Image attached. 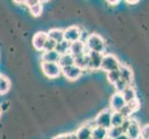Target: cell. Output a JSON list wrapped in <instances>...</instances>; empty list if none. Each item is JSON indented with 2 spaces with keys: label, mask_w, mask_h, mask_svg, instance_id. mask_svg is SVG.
<instances>
[{
  "label": "cell",
  "mask_w": 149,
  "mask_h": 139,
  "mask_svg": "<svg viewBox=\"0 0 149 139\" xmlns=\"http://www.w3.org/2000/svg\"><path fill=\"white\" fill-rule=\"evenodd\" d=\"M61 73H63V75L68 80L75 81L81 77V73H83V71L76 65H72V66L66 67V68L61 69Z\"/></svg>",
  "instance_id": "5b68a950"
},
{
  "label": "cell",
  "mask_w": 149,
  "mask_h": 139,
  "mask_svg": "<svg viewBox=\"0 0 149 139\" xmlns=\"http://www.w3.org/2000/svg\"><path fill=\"white\" fill-rule=\"evenodd\" d=\"M63 32H64V40L69 42L70 44L80 40L81 29L78 26H70L64 30Z\"/></svg>",
  "instance_id": "8992f818"
},
{
  "label": "cell",
  "mask_w": 149,
  "mask_h": 139,
  "mask_svg": "<svg viewBox=\"0 0 149 139\" xmlns=\"http://www.w3.org/2000/svg\"><path fill=\"white\" fill-rule=\"evenodd\" d=\"M88 56H89V68L90 71H97L100 70L101 68V62L103 59V54L93 52V51H88Z\"/></svg>",
  "instance_id": "52a82bcc"
},
{
  "label": "cell",
  "mask_w": 149,
  "mask_h": 139,
  "mask_svg": "<svg viewBox=\"0 0 149 139\" xmlns=\"http://www.w3.org/2000/svg\"><path fill=\"white\" fill-rule=\"evenodd\" d=\"M47 33L44 32H38L34 34V36L33 38V45L34 46V48L39 51H43L44 45L45 41L47 39Z\"/></svg>",
  "instance_id": "7c38bea8"
},
{
  "label": "cell",
  "mask_w": 149,
  "mask_h": 139,
  "mask_svg": "<svg viewBox=\"0 0 149 139\" xmlns=\"http://www.w3.org/2000/svg\"><path fill=\"white\" fill-rule=\"evenodd\" d=\"M126 104L120 93H115L110 97V110L112 112L120 111Z\"/></svg>",
  "instance_id": "ba28073f"
},
{
  "label": "cell",
  "mask_w": 149,
  "mask_h": 139,
  "mask_svg": "<svg viewBox=\"0 0 149 139\" xmlns=\"http://www.w3.org/2000/svg\"><path fill=\"white\" fill-rule=\"evenodd\" d=\"M56 45V43L55 42L54 40L50 39V38H47V41H45V45H44V49H43V51H44V52H47V51H52V50H55Z\"/></svg>",
  "instance_id": "d4e9b609"
},
{
  "label": "cell",
  "mask_w": 149,
  "mask_h": 139,
  "mask_svg": "<svg viewBox=\"0 0 149 139\" xmlns=\"http://www.w3.org/2000/svg\"><path fill=\"white\" fill-rule=\"evenodd\" d=\"M75 133L77 137H78V139H90L91 135H92V129L87 125L84 124L77 130Z\"/></svg>",
  "instance_id": "ac0fdd59"
},
{
  "label": "cell",
  "mask_w": 149,
  "mask_h": 139,
  "mask_svg": "<svg viewBox=\"0 0 149 139\" xmlns=\"http://www.w3.org/2000/svg\"><path fill=\"white\" fill-rule=\"evenodd\" d=\"M135 139H142V138H141V136H139V137H137V138H135Z\"/></svg>",
  "instance_id": "74e56055"
},
{
  "label": "cell",
  "mask_w": 149,
  "mask_h": 139,
  "mask_svg": "<svg viewBox=\"0 0 149 139\" xmlns=\"http://www.w3.org/2000/svg\"><path fill=\"white\" fill-rule=\"evenodd\" d=\"M85 46L88 51H93V52L101 53L106 50V43L99 34H89L88 38L85 41Z\"/></svg>",
  "instance_id": "6da1fadb"
},
{
  "label": "cell",
  "mask_w": 149,
  "mask_h": 139,
  "mask_svg": "<svg viewBox=\"0 0 149 139\" xmlns=\"http://www.w3.org/2000/svg\"><path fill=\"white\" fill-rule=\"evenodd\" d=\"M87 51H88V50L86 49L85 44L84 42H81V41H80V40L75 41V42L70 44L69 53L70 55H72L73 57H77V56L83 55V54L86 53Z\"/></svg>",
  "instance_id": "30bf717a"
},
{
  "label": "cell",
  "mask_w": 149,
  "mask_h": 139,
  "mask_svg": "<svg viewBox=\"0 0 149 139\" xmlns=\"http://www.w3.org/2000/svg\"><path fill=\"white\" fill-rule=\"evenodd\" d=\"M31 14L33 15V17H39L41 16V14L43 13V5L42 2L39 1L37 4H35L34 6L29 8Z\"/></svg>",
  "instance_id": "7402d4cb"
},
{
  "label": "cell",
  "mask_w": 149,
  "mask_h": 139,
  "mask_svg": "<svg viewBox=\"0 0 149 139\" xmlns=\"http://www.w3.org/2000/svg\"><path fill=\"white\" fill-rule=\"evenodd\" d=\"M120 62L116 56L112 54H107V55H103L100 69L106 71V73H109L111 71L118 70L120 68Z\"/></svg>",
  "instance_id": "7a4b0ae2"
},
{
  "label": "cell",
  "mask_w": 149,
  "mask_h": 139,
  "mask_svg": "<svg viewBox=\"0 0 149 139\" xmlns=\"http://www.w3.org/2000/svg\"><path fill=\"white\" fill-rule=\"evenodd\" d=\"M149 126L148 124H145L143 127H141V133H140V136L142 139H149Z\"/></svg>",
  "instance_id": "f1b7e54d"
},
{
  "label": "cell",
  "mask_w": 149,
  "mask_h": 139,
  "mask_svg": "<svg viewBox=\"0 0 149 139\" xmlns=\"http://www.w3.org/2000/svg\"><path fill=\"white\" fill-rule=\"evenodd\" d=\"M42 62H49V63H58L59 55L56 52L55 50L47 51V52H44L42 57Z\"/></svg>",
  "instance_id": "9a60e30c"
},
{
  "label": "cell",
  "mask_w": 149,
  "mask_h": 139,
  "mask_svg": "<svg viewBox=\"0 0 149 139\" xmlns=\"http://www.w3.org/2000/svg\"><path fill=\"white\" fill-rule=\"evenodd\" d=\"M38 2H39L38 0H27V1H23V3L26 5V6H28L29 8L34 6V5L37 4Z\"/></svg>",
  "instance_id": "4dcf8cb0"
},
{
  "label": "cell",
  "mask_w": 149,
  "mask_h": 139,
  "mask_svg": "<svg viewBox=\"0 0 149 139\" xmlns=\"http://www.w3.org/2000/svg\"><path fill=\"white\" fill-rule=\"evenodd\" d=\"M121 133H124L122 132L120 127H110L107 129V137L110 139H116L118 136H120Z\"/></svg>",
  "instance_id": "cb8c5ba5"
},
{
  "label": "cell",
  "mask_w": 149,
  "mask_h": 139,
  "mask_svg": "<svg viewBox=\"0 0 149 139\" xmlns=\"http://www.w3.org/2000/svg\"><path fill=\"white\" fill-rule=\"evenodd\" d=\"M41 68L44 74L50 79H55L61 74V68L58 63H49V62H42Z\"/></svg>",
  "instance_id": "3957f363"
},
{
  "label": "cell",
  "mask_w": 149,
  "mask_h": 139,
  "mask_svg": "<svg viewBox=\"0 0 149 139\" xmlns=\"http://www.w3.org/2000/svg\"><path fill=\"white\" fill-rule=\"evenodd\" d=\"M8 107H9V102L5 101V102L2 103V105L0 106V110H1V112L6 111V110L8 109Z\"/></svg>",
  "instance_id": "1f68e13d"
},
{
  "label": "cell",
  "mask_w": 149,
  "mask_h": 139,
  "mask_svg": "<svg viewBox=\"0 0 149 139\" xmlns=\"http://www.w3.org/2000/svg\"><path fill=\"white\" fill-rule=\"evenodd\" d=\"M120 79L122 81H124L126 84H128L129 85H132V71L130 68L129 66H127L125 64H121L120 65Z\"/></svg>",
  "instance_id": "8fae6325"
},
{
  "label": "cell",
  "mask_w": 149,
  "mask_h": 139,
  "mask_svg": "<svg viewBox=\"0 0 149 139\" xmlns=\"http://www.w3.org/2000/svg\"><path fill=\"white\" fill-rule=\"evenodd\" d=\"M69 50H70V43L69 42H67V41L63 40V41H61V42H59V43H56L55 51L59 56L69 53Z\"/></svg>",
  "instance_id": "ffe728a7"
},
{
  "label": "cell",
  "mask_w": 149,
  "mask_h": 139,
  "mask_svg": "<svg viewBox=\"0 0 149 139\" xmlns=\"http://www.w3.org/2000/svg\"><path fill=\"white\" fill-rule=\"evenodd\" d=\"M123 99H124L125 103H128L130 102L133 99L137 98L136 96V91L134 89V87H133L132 85H128L126 88L124 89V91H123L122 93H120Z\"/></svg>",
  "instance_id": "5bb4252c"
},
{
  "label": "cell",
  "mask_w": 149,
  "mask_h": 139,
  "mask_svg": "<svg viewBox=\"0 0 149 139\" xmlns=\"http://www.w3.org/2000/svg\"><path fill=\"white\" fill-rule=\"evenodd\" d=\"M116 139H130V138L127 136L126 133H121V135L120 136H118Z\"/></svg>",
  "instance_id": "e575fe53"
},
{
  "label": "cell",
  "mask_w": 149,
  "mask_h": 139,
  "mask_svg": "<svg viewBox=\"0 0 149 139\" xmlns=\"http://www.w3.org/2000/svg\"><path fill=\"white\" fill-rule=\"evenodd\" d=\"M126 105L129 107L133 112H135L140 108V102H139V100H138L137 98H135V99H133V100H132L130 102L126 103Z\"/></svg>",
  "instance_id": "83f0119b"
},
{
  "label": "cell",
  "mask_w": 149,
  "mask_h": 139,
  "mask_svg": "<svg viewBox=\"0 0 149 139\" xmlns=\"http://www.w3.org/2000/svg\"><path fill=\"white\" fill-rule=\"evenodd\" d=\"M69 139H78L75 133H69Z\"/></svg>",
  "instance_id": "836d02e7"
},
{
  "label": "cell",
  "mask_w": 149,
  "mask_h": 139,
  "mask_svg": "<svg viewBox=\"0 0 149 139\" xmlns=\"http://www.w3.org/2000/svg\"><path fill=\"white\" fill-rule=\"evenodd\" d=\"M124 121V118L119 111H114L111 113L110 125L111 127H120L121 123Z\"/></svg>",
  "instance_id": "d6986e66"
},
{
  "label": "cell",
  "mask_w": 149,
  "mask_h": 139,
  "mask_svg": "<svg viewBox=\"0 0 149 139\" xmlns=\"http://www.w3.org/2000/svg\"><path fill=\"white\" fill-rule=\"evenodd\" d=\"M90 139H91V138H90Z\"/></svg>",
  "instance_id": "60d3db41"
},
{
  "label": "cell",
  "mask_w": 149,
  "mask_h": 139,
  "mask_svg": "<svg viewBox=\"0 0 149 139\" xmlns=\"http://www.w3.org/2000/svg\"><path fill=\"white\" fill-rule=\"evenodd\" d=\"M119 112L123 116V118H124V119H129V118H131L132 114L133 113V111L126 104L124 105V107H123Z\"/></svg>",
  "instance_id": "4316f807"
},
{
  "label": "cell",
  "mask_w": 149,
  "mask_h": 139,
  "mask_svg": "<svg viewBox=\"0 0 149 139\" xmlns=\"http://www.w3.org/2000/svg\"><path fill=\"white\" fill-rule=\"evenodd\" d=\"M107 78L110 84L114 85L117 81H119L120 79L119 69L115 70V71H109V73H107Z\"/></svg>",
  "instance_id": "603a6c76"
},
{
  "label": "cell",
  "mask_w": 149,
  "mask_h": 139,
  "mask_svg": "<svg viewBox=\"0 0 149 139\" xmlns=\"http://www.w3.org/2000/svg\"><path fill=\"white\" fill-rule=\"evenodd\" d=\"M115 87V89L117 91V93H122L123 91H124V89L126 88V87L129 85L128 84H126L124 81H122L121 79H120L119 81H117L116 83L113 85Z\"/></svg>",
  "instance_id": "484cf974"
},
{
  "label": "cell",
  "mask_w": 149,
  "mask_h": 139,
  "mask_svg": "<svg viewBox=\"0 0 149 139\" xmlns=\"http://www.w3.org/2000/svg\"><path fill=\"white\" fill-rule=\"evenodd\" d=\"M130 123H131V118H129V119H124V121H123V122L121 123L120 128L124 133H126L128 127H129V125H130Z\"/></svg>",
  "instance_id": "f546056e"
},
{
  "label": "cell",
  "mask_w": 149,
  "mask_h": 139,
  "mask_svg": "<svg viewBox=\"0 0 149 139\" xmlns=\"http://www.w3.org/2000/svg\"><path fill=\"white\" fill-rule=\"evenodd\" d=\"M107 137V129L100 126H95L92 129L91 139H105Z\"/></svg>",
  "instance_id": "e0dca14e"
},
{
  "label": "cell",
  "mask_w": 149,
  "mask_h": 139,
  "mask_svg": "<svg viewBox=\"0 0 149 139\" xmlns=\"http://www.w3.org/2000/svg\"><path fill=\"white\" fill-rule=\"evenodd\" d=\"M105 139H110V138H109V137H107V138H105Z\"/></svg>",
  "instance_id": "f35d334b"
},
{
  "label": "cell",
  "mask_w": 149,
  "mask_h": 139,
  "mask_svg": "<svg viewBox=\"0 0 149 139\" xmlns=\"http://www.w3.org/2000/svg\"><path fill=\"white\" fill-rule=\"evenodd\" d=\"M58 64L59 65L61 69L66 68V67L72 66V65H74V57L72 55H70V53L61 55V56H59Z\"/></svg>",
  "instance_id": "4fadbf2b"
},
{
  "label": "cell",
  "mask_w": 149,
  "mask_h": 139,
  "mask_svg": "<svg viewBox=\"0 0 149 139\" xmlns=\"http://www.w3.org/2000/svg\"><path fill=\"white\" fill-rule=\"evenodd\" d=\"M1 113H2V112H1V110H0V115H1Z\"/></svg>",
  "instance_id": "ab89813d"
},
{
  "label": "cell",
  "mask_w": 149,
  "mask_h": 139,
  "mask_svg": "<svg viewBox=\"0 0 149 139\" xmlns=\"http://www.w3.org/2000/svg\"><path fill=\"white\" fill-rule=\"evenodd\" d=\"M141 133V125L140 122L135 119H132L131 118V123L128 129L126 131V135L130 139H135L140 136Z\"/></svg>",
  "instance_id": "9c48e42d"
},
{
  "label": "cell",
  "mask_w": 149,
  "mask_h": 139,
  "mask_svg": "<svg viewBox=\"0 0 149 139\" xmlns=\"http://www.w3.org/2000/svg\"><path fill=\"white\" fill-rule=\"evenodd\" d=\"M10 88V81L6 76L0 75V95H4Z\"/></svg>",
  "instance_id": "44dd1931"
},
{
  "label": "cell",
  "mask_w": 149,
  "mask_h": 139,
  "mask_svg": "<svg viewBox=\"0 0 149 139\" xmlns=\"http://www.w3.org/2000/svg\"><path fill=\"white\" fill-rule=\"evenodd\" d=\"M47 34L48 38L54 40L56 43H59L64 40V32L61 29H51Z\"/></svg>",
  "instance_id": "2e32d148"
},
{
  "label": "cell",
  "mask_w": 149,
  "mask_h": 139,
  "mask_svg": "<svg viewBox=\"0 0 149 139\" xmlns=\"http://www.w3.org/2000/svg\"><path fill=\"white\" fill-rule=\"evenodd\" d=\"M112 111L110 110H104L98 113V115L95 117V122L96 126H100L106 129H109L110 125V118Z\"/></svg>",
  "instance_id": "277c9868"
},
{
  "label": "cell",
  "mask_w": 149,
  "mask_h": 139,
  "mask_svg": "<svg viewBox=\"0 0 149 139\" xmlns=\"http://www.w3.org/2000/svg\"><path fill=\"white\" fill-rule=\"evenodd\" d=\"M138 2H139V1H129V0H127V1H126V3L129 4V5H135Z\"/></svg>",
  "instance_id": "8d00e7d4"
},
{
  "label": "cell",
  "mask_w": 149,
  "mask_h": 139,
  "mask_svg": "<svg viewBox=\"0 0 149 139\" xmlns=\"http://www.w3.org/2000/svg\"><path fill=\"white\" fill-rule=\"evenodd\" d=\"M107 3H109L110 6H117V5L120 3V1H118V0H116V1H107Z\"/></svg>",
  "instance_id": "d590c367"
},
{
  "label": "cell",
  "mask_w": 149,
  "mask_h": 139,
  "mask_svg": "<svg viewBox=\"0 0 149 139\" xmlns=\"http://www.w3.org/2000/svg\"><path fill=\"white\" fill-rule=\"evenodd\" d=\"M53 139H69V133H62V135L56 136Z\"/></svg>",
  "instance_id": "d6a6232c"
}]
</instances>
